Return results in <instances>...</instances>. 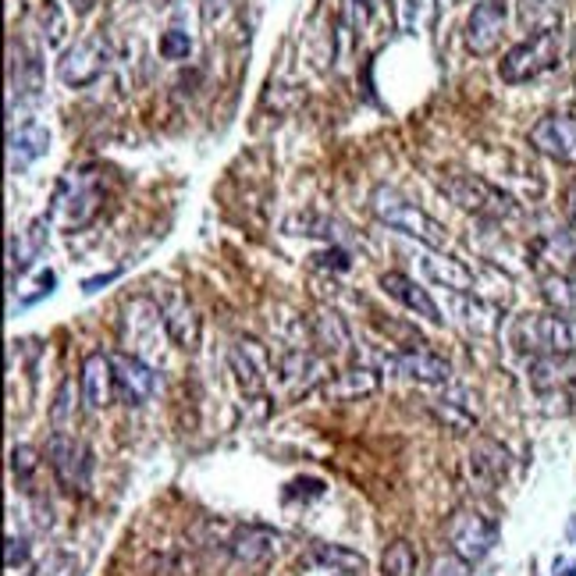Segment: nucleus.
Here are the masks:
<instances>
[{"label":"nucleus","instance_id":"f257e3e1","mask_svg":"<svg viewBox=\"0 0 576 576\" xmlns=\"http://www.w3.org/2000/svg\"><path fill=\"white\" fill-rule=\"evenodd\" d=\"M438 185H442V193L455 207L473 217H484V222H516L520 217V203L505 189H498L495 182H487L484 175L449 167V172H442V178H438Z\"/></svg>","mask_w":576,"mask_h":576},{"label":"nucleus","instance_id":"f03ea898","mask_svg":"<svg viewBox=\"0 0 576 576\" xmlns=\"http://www.w3.org/2000/svg\"><path fill=\"white\" fill-rule=\"evenodd\" d=\"M100 203H104V185H100V175L93 167H72L54 189V199H50L47 222L61 228V232H79L86 228Z\"/></svg>","mask_w":576,"mask_h":576},{"label":"nucleus","instance_id":"7ed1b4c3","mask_svg":"<svg viewBox=\"0 0 576 576\" xmlns=\"http://www.w3.org/2000/svg\"><path fill=\"white\" fill-rule=\"evenodd\" d=\"M370 214H374L384 228L405 235V239H416L428 249H445L449 232L438 225L428 210H420L413 199H405L399 189H392V185H378V189L370 193Z\"/></svg>","mask_w":576,"mask_h":576},{"label":"nucleus","instance_id":"20e7f679","mask_svg":"<svg viewBox=\"0 0 576 576\" xmlns=\"http://www.w3.org/2000/svg\"><path fill=\"white\" fill-rule=\"evenodd\" d=\"M117 335H122V349L140 356L146 363H164V346L172 342L164 325V310L157 299L150 296H135L122 307V325H117Z\"/></svg>","mask_w":576,"mask_h":576},{"label":"nucleus","instance_id":"39448f33","mask_svg":"<svg viewBox=\"0 0 576 576\" xmlns=\"http://www.w3.org/2000/svg\"><path fill=\"white\" fill-rule=\"evenodd\" d=\"M516 352L548 356V352H576V313H523L510 331Z\"/></svg>","mask_w":576,"mask_h":576},{"label":"nucleus","instance_id":"423d86ee","mask_svg":"<svg viewBox=\"0 0 576 576\" xmlns=\"http://www.w3.org/2000/svg\"><path fill=\"white\" fill-rule=\"evenodd\" d=\"M498 523L477 513V510H470V505H460V510H452V516L445 520V541H449V548L466 558L470 566H477L484 563V558L495 552L498 545Z\"/></svg>","mask_w":576,"mask_h":576},{"label":"nucleus","instance_id":"0eeeda50","mask_svg":"<svg viewBox=\"0 0 576 576\" xmlns=\"http://www.w3.org/2000/svg\"><path fill=\"white\" fill-rule=\"evenodd\" d=\"M558 58H563L558 32H541V37H527L523 43H516L498 61V75L510 86H523V82H534L541 75H548L552 68H558Z\"/></svg>","mask_w":576,"mask_h":576},{"label":"nucleus","instance_id":"6e6552de","mask_svg":"<svg viewBox=\"0 0 576 576\" xmlns=\"http://www.w3.org/2000/svg\"><path fill=\"white\" fill-rule=\"evenodd\" d=\"M47 463L54 470V477L64 491L72 495H86L93 481V449L82 442L79 434L54 431L47 442Z\"/></svg>","mask_w":576,"mask_h":576},{"label":"nucleus","instance_id":"1a4fd4ad","mask_svg":"<svg viewBox=\"0 0 576 576\" xmlns=\"http://www.w3.org/2000/svg\"><path fill=\"white\" fill-rule=\"evenodd\" d=\"M275 374H278V384H281V395L288 402L307 399V395L320 392V388L331 381L325 352L307 349V346L281 352V360L275 363Z\"/></svg>","mask_w":576,"mask_h":576},{"label":"nucleus","instance_id":"9d476101","mask_svg":"<svg viewBox=\"0 0 576 576\" xmlns=\"http://www.w3.org/2000/svg\"><path fill=\"white\" fill-rule=\"evenodd\" d=\"M228 367H232V374H235V381H239L243 392L253 399H260L267 392V381H270V374H275V360H270L267 346L260 342V338H249V335L232 342Z\"/></svg>","mask_w":576,"mask_h":576},{"label":"nucleus","instance_id":"9b49d317","mask_svg":"<svg viewBox=\"0 0 576 576\" xmlns=\"http://www.w3.org/2000/svg\"><path fill=\"white\" fill-rule=\"evenodd\" d=\"M111 68V50L100 37H86L75 47H68L58 61V79L72 90H86Z\"/></svg>","mask_w":576,"mask_h":576},{"label":"nucleus","instance_id":"f8f14e48","mask_svg":"<svg viewBox=\"0 0 576 576\" xmlns=\"http://www.w3.org/2000/svg\"><path fill=\"white\" fill-rule=\"evenodd\" d=\"M111 367H114V395L117 402H125V405H143L154 399L157 392V367L154 363H146L140 360V356H132V352H111Z\"/></svg>","mask_w":576,"mask_h":576},{"label":"nucleus","instance_id":"ddd939ff","mask_svg":"<svg viewBox=\"0 0 576 576\" xmlns=\"http://www.w3.org/2000/svg\"><path fill=\"white\" fill-rule=\"evenodd\" d=\"M505 22H510V8H505V0H477L470 11V19H466V29H463L470 54H477V58L495 54L502 37H505Z\"/></svg>","mask_w":576,"mask_h":576},{"label":"nucleus","instance_id":"4468645a","mask_svg":"<svg viewBox=\"0 0 576 576\" xmlns=\"http://www.w3.org/2000/svg\"><path fill=\"white\" fill-rule=\"evenodd\" d=\"M531 146L555 164L576 167V117L573 114H545L531 128Z\"/></svg>","mask_w":576,"mask_h":576},{"label":"nucleus","instance_id":"2eb2a0df","mask_svg":"<svg viewBox=\"0 0 576 576\" xmlns=\"http://www.w3.org/2000/svg\"><path fill=\"white\" fill-rule=\"evenodd\" d=\"M531 264L537 278L545 275H576V228H552L537 235L531 246Z\"/></svg>","mask_w":576,"mask_h":576},{"label":"nucleus","instance_id":"dca6fc26","mask_svg":"<svg viewBox=\"0 0 576 576\" xmlns=\"http://www.w3.org/2000/svg\"><path fill=\"white\" fill-rule=\"evenodd\" d=\"M527 381L537 395H566L569 388H576V352L531 356Z\"/></svg>","mask_w":576,"mask_h":576},{"label":"nucleus","instance_id":"f3484780","mask_svg":"<svg viewBox=\"0 0 576 576\" xmlns=\"http://www.w3.org/2000/svg\"><path fill=\"white\" fill-rule=\"evenodd\" d=\"M384 370H392V374H399V378H410L416 384H449L452 381L449 360H442V356L431 352V349H423V346L388 356Z\"/></svg>","mask_w":576,"mask_h":576},{"label":"nucleus","instance_id":"a211bd4d","mask_svg":"<svg viewBox=\"0 0 576 576\" xmlns=\"http://www.w3.org/2000/svg\"><path fill=\"white\" fill-rule=\"evenodd\" d=\"M161 310H164V325H167V335H172V342L185 352L199 349V331H203V320H199V310L193 307L189 299H185L178 288H167V292L157 299Z\"/></svg>","mask_w":576,"mask_h":576},{"label":"nucleus","instance_id":"6ab92c4d","mask_svg":"<svg viewBox=\"0 0 576 576\" xmlns=\"http://www.w3.org/2000/svg\"><path fill=\"white\" fill-rule=\"evenodd\" d=\"M79 392H82V405H86L90 413L107 410V405L117 399V395H114V367H111V352H90L86 360H82Z\"/></svg>","mask_w":576,"mask_h":576},{"label":"nucleus","instance_id":"aec40b11","mask_svg":"<svg viewBox=\"0 0 576 576\" xmlns=\"http://www.w3.org/2000/svg\"><path fill=\"white\" fill-rule=\"evenodd\" d=\"M510 466H513V455L505 445H498L495 438H481L477 445L470 452V481L477 484L481 491H495L502 487V481L510 477Z\"/></svg>","mask_w":576,"mask_h":576},{"label":"nucleus","instance_id":"412c9836","mask_svg":"<svg viewBox=\"0 0 576 576\" xmlns=\"http://www.w3.org/2000/svg\"><path fill=\"white\" fill-rule=\"evenodd\" d=\"M278 545H281V537L275 531L253 523V527H235L225 548L235 563H243V566H267L270 558L278 555Z\"/></svg>","mask_w":576,"mask_h":576},{"label":"nucleus","instance_id":"4be33fe9","mask_svg":"<svg viewBox=\"0 0 576 576\" xmlns=\"http://www.w3.org/2000/svg\"><path fill=\"white\" fill-rule=\"evenodd\" d=\"M381 288L392 299H399L405 310L423 317V320H431V325H445V313L442 307L428 296V288L416 285L410 275H402V270H388V275H381Z\"/></svg>","mask_w":576,"mask_h":576},{"label":"nucleus","instance_id":"5701e85b","mask_svg":"<svg viewBox=\"0 0 576 576\" xmlns=\"http://www.w3.org/2000/svg\"><path fill=\"white\" fill-rule=\"evenodd\" d=\"M416 260H420L423 275H428V281L449 288V292H477V278H473V270L463 260L445 257V253H438V249L420 253Z\"/></svg>","mask_w":576,"mask_h":576},{"label":"nucleus","instance_id":"b1692460","mask_svg":"<svg viewBox=\"0 0 576 576\" xmlns=\"http://www.w3.org/2000/svg\"><path fill=\"white\" fill-rule=\"evenodd\" d=\"M50 150V132L40 122H22L19 128H8V167L11 175H22L32 161H40Z\"/></svg>","mask_w":576,"mask_h":576},{"label":"nucleus","instance_id":"393cba45","mask_svg":"<svg viewBox=\"0 0 576 576\" xmlns=\"http://www.w3.org/2000/svg\"><path fill=\"white\" fill-rule=\"evenodd\" d=\"M50 225L47 217H40V222H32L25 232L11 235L8 239V281L14 285V275H25V270L40 260V253L47 249V235H50Z\"/></svg>","mask_w":576,"mask_h":576},{"label":"nucleus","instance_id":"a878e982","mask_svg":"<svg viewBox=\"0 0 576 576\" xmlns=\"http://www.w3.org/2000/svg\"><path fill=\"white\" fill-rule=\"evenodd\" d=\"M381 388V378H378V370H370V367H349L342 370V374H335L320 392H325L328 402H360L367 395H374Z\"/></svg>","mask_w":576,"mask_h":576},{"label":"nucleus","instance_id":"bb28decb","mask_svg":"<svg viewBox=\"0 0 576 576\" xmlns=\"http://www.w3.org/2000/svg\"><path fill=\"white\" fill-rule=\"evenodd\" d=\"M449 307L455 313V325L470 335H491L498 325V310L487 307V302L477 299V292H452Z\"/></svg>","mask_w":576,"mask_h":576},{"label":"nucleus","instance_id":"cd10ccee","mask_svg":"<svg viewBox=\"0 0 576 576\" xmlns=\"http://www.w3.org/2000/svg\"><path fill=\"white\" fill-rule=\"evenodd\" d=\"M310 342L317 346V352H325V356L349 352V331L342 325V317L331 313V310H317L310 317Z\"/></svg>","mask_w":576,"mask_h":576},{"label":"nucleus","instance_id":"c85d7f7f","mask_svg":"<svg viewBox=\"0 0 576 576\" xmlns=\"http://www.w3.org/2000/svg\"><path fill=\"white\" fill-rule=\"evenodd\" d=\"M516 14H520V25L527 29L531 37L558 32V25H563V11H558L555 0H520Z\"/></svg>","mask_w":576,"mask_h":576},{"label":"nucleus","instance_id":"c756f323","mask_svg":"<svg viewBox=\"0 0 576 576\" xmlns=\"http://www.w3.org/2000/svg\"><path fill=\"white\" fill-rule=\"evenodd\" d=\"M431 413L438 423H445L449 431L455 434H466L477 428V410H470V402L463 395H452V399H431Z\"/></svg>","mask_w":576,"mask_h":576},{"label":"nucleus","instance_id":"7c9ffc66","mask_svg":"<svg viewBox=\"0 0 576 576\" xmlns=\"http://www.w3.org/2000/svg\"><path fill=\"white\" fill-rule=\"evenodd\" d=\"M420 552L405 537H395L381 555V576H416Z\"/></svg>","mask_w":576,"mask_h":576},{"label":"nucleus","instance_id":"2f4dec72","mask_svg":"<svg viewBox=\"0 0 576 576\" xmlns=\"http://www.w3.org/2000/svg\"><path fill=\"white\" fill-rule=\"evenodd\" d=\"M541 299L558 313H576V275H545L541 278Z\"/></svg>","mask_w":576,"mask_h":576},{"label":"nucleus","instance_id":"473e14b6","mask_svg":"<svg viewBox=\"0 0 576 576\" xmlns=\"http://www.w3.org/2000/svg\"><path fill=\"white\" fill-rule=\"evenodd\" d=\"M79 402H82V392H75V381L64 378L58 395H54V405H50V423H54V431H68L75 434V413H79Z\"/></svg>","mask_w":576,"mask_h":576},{"label":"nucleus","instance_id":"72a5a7b5","mask_svg":"<svg viewBox=\"0 0 576 576\" xmlns=\"http://www.w3.org/2000/svg\"><path fill=\"white\" fill-rule=\"evenodd\" d=\"M307 558L313 563H325V566H335V569H349V573H363L367 569V558L352 548H342V545H325V541H313L307 548Z\"/></svg>","mask_w":576,"mask_h":576},{"label":"nucleus","instance_id":"f704fd0d","mask_svg":"<svg viewBox=\"0 0 576 576\" xmlns=\"http://www.w3.org/2000/svg\"><path fill=\"white\" fill-rule=\"evenodd\" d=\"M37 470H40V449H32V445H14L11 449V473L25 491H32V477H37Z\"/></svg>","mask_w":576,"mask_h":576},{"label":"nucleus","instance_id":"c9c22d12","mask_svg":"<svg viewBox=\"0 0 576 576\" xmlns=\"http://www.w3.org/2000/svg\"><path fill=\"white\" fill-rule=\"evenodd\" d=\"M79 558L72 552H50L43 563L32 569V576H75Z\"/></svg>","mask_w":576,"mask_h":576},{"label":"nucleus","instance_id":"e433bc0d","mask_svg":"<svg viewBox=\"0 0 576 576\" xmlns=\"http://www.w3.org/2000/svg\"><path fill=\"white\" fill-rule=\"evenodd\" d=\"M193 54V40H189V32H182V29H167L164 37H161V58L167 61H182V58H189Z\"/></svg>","mask_w":576,"mask_h":576},{"label":"nucleus","instance_id":"4c0bfd02","mask_svg":"<svg viewBox=\"0 0 576 576\" xmlns=\"http://www.w3.org/2000/svg\"><path fill=\"white\" fill-rule=\"evenodd\" d=\"M423 576H470V563L449 548V552L431 558V566H428V573H423Z\"/></svg>","mask_w":576,"mask_h":576},{"label":"nucleus","instance_id":"58836bf2","mask_svg":"<svg viewBox=\"0 0 576 576\" xmlns=\"http://www.w3.org/2000/svg\"><path fill=\"white\" fill-rule=\"evenodd\" d=\"M384 4L388 0H349V29H356V37H360L378 11H384Z\"/></svg>","mask_w":576,"mask_h":576},{"label":"nucleus","instance_id":"ea45409f","mask_svg":"<svg viewBox=\"0 0 576 576\" xmlns=\"http://www.w3.org/2000/svg\"><path fill=\"white\" fill-rule=\"evenodd\" d=\"M239 4V0H199V14L203 25H217L222 19H228V11Z\"/></svg>","mask_w":576,"mask_h":576},{"label":"nucleus","instance_id":"a19ab883","mask_svg":"<svg viewBox=\"0 0 576 576\" xmlns=\"http://www.w3.org/2000/svg\"><path fill=\"white\" fill-rule=\"evenodd\" d=\"M29 563V541L25 537H14L8 534V548H4V566L8 569H19Z\"/></svg>","mask_w":576,"mask_h":576},{"label":"nucleus","instance_id":"79ce46f5","mask_svg":"<svg viewBox=\"0 0 576 576\" xmlns=\"http://www.w3.org/2000/svg\"><path fill=\"white\" fill-rule=\"evenodd\" d=\"M313 264L317 267H325V270H349L352 267V260H349V253L346 249H325V253H317L313 257Z\"/></svg>","mask_w":576,"mask_h":576},{"label":"nucleus","instance_id":"37998d69","mask_svg":"<svg viewBox=\"0 0 576 576\" xmlns=\"http://www.w3.org/2000/svg\"><path fill=\"white\" fill-rule=\"evenodd\" d=\"M299 573L302 576H360V573H349V569H335V566H325V563H313V558H302Z\"/></svg>","mask_w":576,"mask_h":576},{"label":"nucleus","instance_id":"c03bdc74","mask_svg":"<svg viewBox=\"0 0 576 576\" xmlns=\"http://www.w3.org/2000/svg\"><path fill=\"white\" fill-rule=\"evenodd\" d=\"M117 278V270H111V275H96V278H86V281H82V292H86V296H93V292H100V288H104V285H111Z\"/></svg>","mask_w":576,"mask_h":576},{"label":"nucleus","instance_id":"a18cd8bd","mask_svg":"<svg viewBox=\"0 0 576 576\" xmlns=\"http://www.w3.org/2000/svg\"><path fill=\"white\" fill-rule=\"evenodd\" d=\"M552 576H576V558H555Z\"/></svg>","mask_w":576,"mask_h":576},{"label":"nucleus","instance_id":"49530a36","mask_svg":"<svg viewBox=\"0 0 576 576\" xmlns=\"http://www.w3.org/2000/svg\"><path fill=\"white\" fill-rule=\"evenodd\" d=\"M566 214H569V225L576 228V182L569 185V193H566Z\"/></svg>","mask_w":576,"mask_h":576},{"label":"nucleus","instance_id":"de8ad7c7","mask_svg":"<svg viewBox=\"0 0 576 576\" xmlns=\"http://www.w3.org/2000/svg\"><path fill=\"white\" fill-rule=\"evenodd\" d=\"M68 4H72L75 14H90L96 8V0H68Z\"/></svg>","mask_w":576,"mask_h":576},{"label":"nucleus","instance_id":"09e8293b","mask_svg":"<svg viewBox=\"0 0 576 576\" xmlns=\"http://www.w3.org/2000/svg\"><path fill=\"white\" fill-rule=\"evenodd\" d=\"M569 537H573V541H576V516H573V520H569Z\"/></svg>","mask_w":576,"mask_h":576}]
</instances>
